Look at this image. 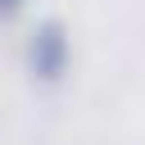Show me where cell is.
<instances>
[{"instance_id": "obj_1", "label": "cell", "mask_w": 145, "mask_h": 145, "mask_svg": "<svg viewBox=\"0 0 145 145\" xmlns=\"http://www.w3.org/2000/svg\"><path fill=\"white\" fill-rule=\"evenodd\" d=\"M68 32H63V23H54V18H45L36 32H32V45H27V63H32V77H41V82H59L63 72H68Z\"/></svg>"}, {"instance_id": "obj_2", "label": "cell", "mask_w": 145, "mask_h": 145, "mask_svg": "<svg viewBox=\"0 0 145 145\" xmlns=\"http://www.w3.org/2000/svg\"><path fill=\"white\" fill-rule=\"evenodd\" d=\"M18 9H23V0H0V18H14Z\"/></svg>"}]
</instances>
